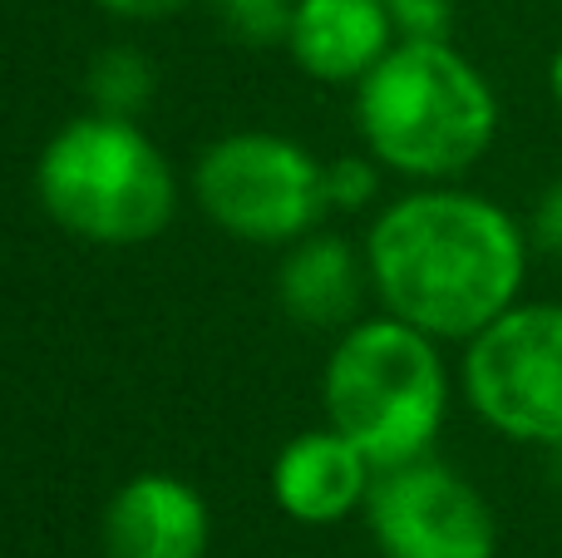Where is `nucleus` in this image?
Here are the masks:
<instances>
[{
  "mask_svg": "<svg viewBox=\"0 0 562 558\" xmlns=\"http://www.w3.org/2000/svg\"><path fill=\"white\" fill-rule=\"evenodd\" d=\"M366 263L390 316L425 336L469 342L518 302L528 247L488 198L415 193L375 217Z\"/></svg>",
  "mask_w": 562,
  "mask_h": 558,
  "instance_id": "f257e3e1",
  "label": "nucleus"
},
{
  "mask_svg": "<svg viewBox=\"0 0 562 558\" xmlns=\"http://www.w3.org/2000/svg\"><path fill=\"white\" fill-rule=\"evenodd\" d=\"M360 134L380 164L415 178H454L488 154L498 104L488 79L449 40H400L360 79Z\"/></svg>",
  "mask_w": 562,
  "mask_h": 558,
  "instance_id": "f03ea898",
  "label": "nucleus"
},
{
  "mask_svg": "<svg viewBox=\"0 0 562 558\" xmlns=\"http://www.w3.org/2000/svg\"><path fill=\"white\" fill-rule=\"evenodd\" d=\"M35 188L65 233L109 247L158 237L178 203L173 168L154 138L134 119L99 109L49 138L35 164Z\"/></svg>",
  "mask_w": 562,
  "mask_h": 558,
  "instance_id": "7ed1b4c3",
  "label": "nucleus"
},
{
  "mask_svg": "<svg viewBox=\"0 0 562 558\" xmlns=\"http://www.w3.org/2000/svg\"><path fill=\"white\" fill-rule=\"evenodd\" d=\"M449 381L435 336L400 316L350 326L326 366V415L375 470L425 460L445 425Z\"/></svg>",
  "mask_w": 562,
  "mask_h": 558,
  "instance_id": "20e7f679",
  "label": "nucleus"
},
{
  "mask_svg": "<svg viewBox=\"0 0 562 558\" xmlns=\"http://www.w3.org/2000/svg\"><path fill=\"white\" fill-rule=\"evenodd\" d=\"M464 391L508 440L562 445V306L514 302L469 336Z\"/></svg>",
  "mask_w": 562,
  "mask_h": 558,
  "instance_id": "39448f33",
  "label": "nucleus"
},
{
  "mask_svg": "<svg viewBox=\"0 0 562 558\" xmlns=\"http://www.w3.org/2000/svg\"><path fill=\"white\" fill-rule=\"evenodd\" d=\"M198 203L217 227L247 243L301 237L326 208L321 164L277 134H227L198 158Z\"/></svg>",
  "mask_w": 562,
  "mask_h": 558,
  "instance_id": "423d86ee",
  "label": "nucleus"
},
{
  "mask_svg": "<svg viewBox=\"0 0 562 558\" xmlns=\"http://www.w3.org/2000/svg\"><path fill=\"white\" fill-rule=\"evenodd\" d=\"M366 520L385 558H494L498 549V524L484 494L435 460L375 470Z\"/></svg>",
  "mask_w": 562,
  "mask_h": 558,
  "instance_id": "0eeeda50",
  "label": "nucleus"
},
{
  "mask_svg": "<svg viewBox=\"0 0 562 558\" xmlns=\"http://www.w3.org/2000/svg\"><path fill=\"white\" fill-rule=\"evenodd\" d=\"M109 558H203L207 504L178 475H134L104 510Z\"/></svg>",
  "mask_w": 562,
  "mask_h": 558,
  "instance_id": "6e6552de",
  "label": "nucleus"
},
{
  "mask_svg": "<svg viewBox=\"0 0 562 558\" xmlns=\"http://www.w3.org/2000/svg\"><path fill=\"white\" fill-rule=\"evenodd\" d=\"M375 465L360 455L356 440L326 425V431L296 435L272 465L277 504L301 524H336L356 504H366Z\"/></svg>",
  "mask_w": 562,
  "mask_h": 558,
  "instance_id": "1a4fd4ad",
  "label": "nucleus"
},
{
  "mask_svg": "<svg viewBox=\"0 0 562 558\" xmlns=\"http://www.w3.org/2000/svg\"><path fill=\"white\" fill-rule=\"evenodd\" d=\"M395 20L385 0H296L286 49L306 75L326 85L366 79L390 55Z\"/></svg>",
  "mask_w": 562,
  "mask_h": 558,
  "instance_id": "9d476101",
  "label": "nucleus"
},
{
  "mask_svg": "<svg viewBox=\"0 0 562 558\" xmlns=\"http://www.w3.org/2000/svg\"><path fill=\"white\" fill-rule=\"evenodd\" d=\"M281 306L301 326H340L360 302V267L340 237H306L281 263Z\"/></svg>",
  "mask_w": 562,
  "mask_h": 558,
  "instance_id": "9b49d317",
  "label": "nucleus"
},
{
  "mask_svg": "<svg viewBox=\"0 0 562 558\" xmlns=\"http://www.w3.org/2000/svg\"><path fill=\"white\" fill-rule=\"evenodd\" d=\"M89 99L99 114L134 119L154 99V65L138 49H104L89 65Z\"/></svg>",
  "mask_w": 562,
  "mask_h": 558,
  "instance_id": "f8f14e48",
  "label": "nucleus"
},
{
  "mask_svg": "<svg viewBox=\"0 0 562 558\" xmlns=\"http://www.w3.org/2000/svg\"><path fill=\"white\" fill-rule=\"evenodd\" d=\"M213 10L243 45L262 49V45H286L296 0H213Z\"/></svg>",
  "mask_w": 562,
  "mask_h": 558,
  "instance_id": "ddd939ff",
  "label": "nucleus"
},
{
  "mask_svg": "<svg viewBox=\"0 0 562 558\" xmlns=\"http://www.w3.org/2000/svg\"><path fill=\"white\" fill-rule=\"evenodd\" d=\"M400 40H449L459 0H385Z\"/></svg>",
  "mask_w": 562,
  "mask_h": 558,
  "instance_id": "4468645a",
  "label": "nucleus"
},
{
  "mask_svg": "<svg viewBox=\"0 0 562 558\" xmlns=\"http://www.w3.org/2000/svg\"><path fill=\"white\" fill-rule=\"evenodd\" d=\"M321 188H326L330 208H366L375 198L380 178L366 158H336V164L321 168Z\"/></svg>",
  "mask_w": 562,
  "mask_h": 558,
  "instance_id": "2eb2a0df",
  "label": "nucleus"
},
{
  "mask_svg": "<svg viewBox=\"0 0 562 558\" xmlns=\"http://www.w3.org/2000/svg\"><path fill=\"white\" fill-rule=\"evenodd\" d=\"M533 243L548 257H562V183H553L533 208Z\"/></svg>",
  "mask_w": 562,
  "mask_h": 558,
  "instance_id": "dca6fc26",
  "label": "nucleus"
},
{
  "mask_svg": "<svg viewBox=\"0 0 562 558\" xmlns=\"http://www.w3.org/2000/svg\"><path fill=\"white\" fill-rule=\"evenodd\" d=\"M109 15H124V20H164L173 10H183L188 0H99Z\"/></svg>",
  "mask_w": 562,
  "mask_h": 558,
  "instance_id": "f3484780",
  "label": "nucleus"
},
{
  "mask_svg": "<svg viewBox=\"0 0 562 558\" xmlns=\"http://www.w3.org/2000/svg\"><path fill=\"white\" fill-rule=\"evenodd\" d=\"M548 85H553V99H558V109H562V49L553 55V65H548Z\"/></svg>",
  "mask_w": 562,
  "mask_h": 558,
  "instance_id": "a211bd4d",
  "label": "nucleus"
}]
</instances>
